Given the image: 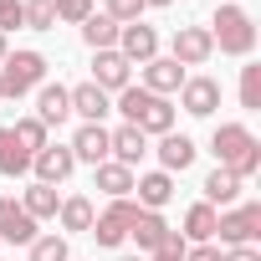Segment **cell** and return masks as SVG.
Instances as JSON below:
<instances>
[{
    "label": "cell",
    "instance_id": "1",
    "mask_svg": "<svg viewBox=\"0 0 261 261\" xmlns=\"http://www.w3.org/2000/svg\"><path fill=\"white\" fill-rule=\"evenodd\" d=\"M113 108L123 113V123H134L139 134H154V139L174 134V102L159 97V92H149V87H134V82H128Z\"/></svg>",
    "mask_w": 261,
    "mask_h": 261
},
{
    "label": "cell",
    "instance_id": "2",
    "mask_svg": "<svg viewBox=\"0 0 261 261\" xmlns=\"http://www.w3.org/2000/svg\"><path fill=\"white\" fill-rule=\"evenodd\" d=\"M210 154H215L220 169H230L241 179H251L261 169V144H256V134H251L246 123H220L215 134H210Z\"/></svg>",
    "mask_w": 261,
    "mask_h": 261
},
{
    "label": "cell",
    "instance_id": "3",
    "mask_svg": "<svg viewBox=\"0 0 261 261\" xmlns=\"http://www.w3.org/2000/svg\"><path fill=\"white\" fill-rule=\"evenodd\" d=\"M205 31H210L215 51H225V57H251L256 51V21H251L246 6H220Z\"/></svg>",
    "mask_w": 261,
    "mask_h": 261
},
{
    "label": "cell",
    "instance_id": "4",
    "mask_svg": "<svg viewBox=\"0 0 261 261\" xmlns=\"http://www.w3.org/2000/svg\"><path fill=\"white\" fill-rule=\"evenodd\" d=\"M46 82V57L41 51H11L6 62H0V92L6 97H26V92H36Z\"/></svg>",
    "mask_w": 261,
    "mask_h": 261
},
{
    "label": "cell",
    "instance_id": "5",
    "mask_svg": "<svg viewBox=\"0 0 261 261\" xmlns=\"http://www.w3.org/2000/svg\"><path fill=\"white\" fill-rule=\"evenodd\" d=\"M215 236H220L225 251H230V246H256V236H261V205L251 200V205L220 210V215H215Z\"/></svg>",
    "mask_w": 261,
    "mask_h": 261
},
{
    "label": "cell",
    "instance_id": "6",
    "mask_svg": "<svg viewBox=\"0 0 261 261\" xmlns=\"http://www.w3.org/2000/svg\"><path fill=\"white\" fill-rule=\"evenodd\" d=\"M134 215H139V200H134V195H128V200H108V210L92 215V230H87V236H92L97 246H123Z\"/></svg>",
    "mask_w": 261,
    "mask_h": 261
},
{
    "label": "cell",
    "instance_id": "7",
    "mask_svg": "<svg viewBox=\"0 0 261 261\" xmlns=\"http://www.w3.org/2000/svg\"><path fill=\"white\" fill-rule=\"evenodd\" d=\"M169 57H174L179 67H205V62L215 57V41H210L205 26H179L174 41H169Z\"/></svg>",
    "mask_w": 261,
    "mask_h": 261
},
{
    "label": "cell",
    "instance_id": "8",
    "mask_svg": "<svg viewBox=\"0 0 261 261\" xmlns=\"http://www.w3.org/2000/svg\"><path fill=\"white\" fill-rule=\"evenodd\" d=\"M118 57L128 62V67H144V62H154L159 57V31L154 26H144V21H134V26H118Z\"/></svg>",
    "mask_w": 261,
    "mask_h": 261
},
{
    "label": "cell",
    "instance_id": "9",
    "mask_svg": "<svg viewBox=\"0 0 261 261\" xmlns=\"http://www.w3.org/2000/svg\"><path fill=\"white\" fill-rule=\"evenodd\" d=\"M144 154H149V134H139L134 123H123V128H108V159H113V164L134 169Z\"/></svg>",
    "mask_w": 261,
    "mask_h": 261
},
{
    "label": "cell",
    "instance_id": "10",
    "mask_svg": "<svg viewBox=\"0 0 261 261\" xmlns=\"http://www.w3.org/2000/svg\"><path fill=\"white\" fill-rule=\"evenodd\" d=\"M179 108H185L190 118H210V113L220 108V82H215V77H185Z\"/></svg>",
    "mask_w": 261,
    "mask_h": 261
},
{
    "label": "cell",
    "instance_id": "11",
    "mask_svg": "<svg viewBox=\"0 0 261 261\" xmlns=\"http://www.w3.org/2000/svg\"><path fill=\"white\" fill-rule=\"evenodd\" d=\"M72 169H77V159H72L67 144H46L41 154H31V174H36V185H62Z\"/></svg>",
    "mask_w": 261,
    "mask_h": 261
},
{
    "label": "cell",
    "instance_id": "12",
    "mask_svg": "<svg viewBox=\"0 0 261 261\" xmlns=\"http://www.w3.org/2000/svg\"><path fill=\"white\" fill-rule=\"evenodd\" d=\"M0 241H6V246H31V241H36V220L21 210L16 195L0 200Z\"/></svg>",
    "mask_w": 261,
    "mask_h": 261
},
{
    "label": "cell",
    "instance_id": "13",
    "mask_svg": "<svg viewBox=\"0 0 261 261\" xmlns=\"http://www.w3.org/2000/svg\"><path fill=\"white\" fill-rule=\"evenodd\" d=\"M128 77H134V67L118 57V46H113V51H92V87H102V92L113 97V92L128 87Z\"/></svg>",
    "mask_w": 261,
    "mask_h": 261
},
{
    "label": "cell",
    "instance_id": "14",
    "mask_svg": "<svg viewBox=\"0 0 261 261\" xmlns=\"http://www.w3.org/2000/svg\"><path fill=\"white\" fill-rule=\"evenodd\" d=\"M67 149H72V159H77V164H92V169H97V164H108V128H102V123H82L77 134H72V144H67Z\"/></svg>",
    "mask_w": 261,
    "mask_h": 261
},
{
    "label": "cell",
    "instance_id": "15",
    "mask_svg": "<svg viewBox=\"0 0 261 261\" xmlns=\"http://www.w3.org/2000/svg\"><path fill=\"white\" fill-rule=\"evenodd\" d=\"M31 118L46 123V128L67 123V118H72V97H67V87H62V82H41V87H36V113H31Z\"/></svg>",
    "mask_w": 261,
    "mask_h": 261
},
{
    "label": "cell",
    "instance_id": "16",
    "mask_svg": "<svg viewBox=\"0 0 261 261\" xmlns=\"http://www.w3.org/2000/svg\"><path fill=\"white\" fill-rule=\"evenodd\" d=\"M185 67L174 62V57H154V62H144V87L149 92H159V97H169V92H179L185 87Z\"/></svg>",
    "mask_w": 261,
    "mask_h": 261
},
{
    "label": "cell",
    "instance_id": "17",
    "mask_svg": "<svg viewBox=\"0 0 261 261\" xmlns=\"http://www.w3.org/2000/svg\"><path fill=\"white\" fill-rule=\"evenodd\" d=\"M154 154H159V169H164V174H185V169L195 164V154H200V149H195V139H190V134H164Z\"/></svg>",
    "mask_w": 261,
    "mask_h": 261
},
{
    "label": "cell",
    "instance_id": "18",
    "mask_svg": "<svg viewBox=\"0 0 261 261\" xmlns=\"http://www.w3.org/2000/svg\"><path fill=\"white\" fill-rule=\"evenodd\" d=\"M134 200H139V210H164V205L174 200V174H164V169L139 174V179H134Z\"/></svg>",
    "mask_w": 261,
    "mask_h": 261
},
{
    "label": "cell",
    "instance_id": "19",
    "mask_svg": "<svg viewBox=\"0 0 261 261\" xmlns=\"http://www.w3.org/2000/svg\"><path fill=\"white\" fill-rule=\"evenodd\" d=\"M67 97H72V113H77L82 123H102V118L113 113V97H108L102 87H92V82H82V87H67Z\"/></svg>",
    "mask_w": 261,
    "mask_h": 261
},
{
    "label": "cell",
    "instance_id": "20",
    "mask_svg": "<svg viewBox=\"0 0 261 261\" xmlns=\"http://www.w3.org/2000/svg\"><path fill=\"white\" fill-rule=\"evenodd\" d=\"M200 190H205V205H225V210H230V205L241 200V190H246V179L215 164V169L205 174V185H200Z\"/></svg>",
    "mask_w": 261,
    "mask_h": 261
},
{
    "label": "cell",
    "instance_id": "21",
    "mask_svg": "<svg viewBox=\"0 0 261 261\" xmlns=\"http://www.w3.org/2000/svg\"><path fill=\"white\" fill-rule=\"evenodd\" d=\"M134 179H139L134 169H123V164H113V159L92 169V190H102L108 200H128V195H134Z\"/></svg>",
    "mask_w": 261,
    "mask_h": 261
},
{
    "label": "cell",
    "instance_id": "22",
    "mask_svg": "<svg viewBox=\"0 0 261 261\" xmlns=\"http://www.w3.org/2000/svg\"><path fill=\"white\" fill-rule=\"evenodd\" d=\"M128 236L139 241V251H149V256H154V251L164 246V236H169V220H164L159 210H139V215H134V225H128Z\"/></svg>",
    "mask_w": 261,
    "mask_h": 261
},
{
    "label": "cell",
    "instance_id": "23",
    "mask_svg": "<svg viewBox=\"0 0 261 261\" xmlns=\"http://www.w3.org/2000/svg\"><path fill=\"white\" fill-rule=\"evenodd\" d=\"M21 210L31 215V220H57V210H62V195H57V185H26L21 190Z\"/></svg>",
    "mask_w": 261,
    "mask_h": 261
},
{
    "label": "cell",
    "instance_id": "24",
    "mask_svg": "<svg viewBox=\"0 0 261 261\" xmlns=\"http://www.w3.org/2000/svg\"><path fill=\"white\" fill-rule=\"evenodd\" d=\"M92 215H97V210H92V200H87V195H67V200H62V210H57V220H62V230H67V236H87V230H92Z\"/></svg>",
    "mask_w": 261,
    "mask_h": 261
},
{
    "label": "cell",
    "instance_id": "25",
    "mask_svg": "<svg viewBox=\"0 0 261 261\" xmlns=\"http://www.w3.org/2000/svg\"><path fill=\"white\" fill-rule=\"evenodd\" d=\"M215 215H220V210H215V205H205V200H200V205H190V210H185V230H179V236H185L190 246L215 241Z\"/></svg>",
    "mask_w": 261,
    "mask_h": 261
},
{
    "label": "cell",
    "instance_id": "26",
    "mask_svg": "<svg viewBox=\"0 0 261 261\" xmlns=\"http://www.w3.org/2000/svg\"><path fill=\"white\" fill-rule=\"evenodd\" d=\"M0 174H11V179L31 174V154L16 144V134H11V128H0Z\"/></svg>",
    "mask_w": 261,
    "mask_h": 261
},
{
    "label": "cell",
    "instance_id": "27",
    "mask_svg": "<svg viewBox=\"0 0 261 261\" xmlns=\"http://www.w3.org/2000/svg\"><path fill=\"white\" fill-rule=\"evenodd\" d=\"M82 41H87L92 51H113V46H118V21H108L102 11H92V16L82 21Z\"/></svg>",
    "mask_w": 261,
    "mask_h": 261
},
{
    "label": "cell",
    "instance_id": "28",
    "mask_svg": "<svg viewBox=\"0 0 261 261\" xmlns=\"http://www.w3.org/2000/svg\"><path fill=\"white\" fill-rule=\"evenodd\" d=\"M21 21H26V31H51L57 26V0H21Z\"/></svg>",
    "mask_w": 261,
    "mask_h": 261
},
{
    "label": "cell",
    "instance_id": "29",
    "mask_svg": "<svg viewBox=\"0 0 261 261\" xmlns=\"http://www.w3.org/2000/svg\"><path fill=\"white\" fill-rule=\"evenodd\" d=\"M26 251H31V261H72V246H67V236H57V230H51V236H36Z\"/></svg>",
    "mask_w": 261,
    "mask_h": 261
},
{
    "label": "cell",
    "instance_id": "30",
    "mask_svg": "<svg viewBox=\"0 0 261 261\" xmlns=\"http://www.w3.org/2000/svg\"><path fill=\"white\" fill-rule=\"evenodd\" d=\"M11 134H16V144H21L26 154H41V149H46V123H36V118H16Z\"/></svg>",
    "mask_w": 261,
    "mask_h": 261
},
{
    "label": "cell",
    "instance_id": "31",
    "mask_svg": "<svg viewBox=\"0 0 261 261\" xmlns=\"http://www.w3.org/2000/svg\"><path fill=\"white\" fill-rule=\"evenodd\" d=\"M241 108L246 113H261V62H246L241 67Z\"/></svg>",
    "mask_w": 261,
    "mask_h": 261
},
{
    "label": "cell",
    "instance_id": "32",
    "mask_svg": "<svg viewBox=\"0 0 261 261\" xmlns=\"http://www.w3.org/2000/svg\"><path fill=\"white\" fill-rule=\"evenodd\" d=\"M108 21H118V26H134L139 16H144V0H108V11H102Z\"/></svg>",
    "mask_w": 261,
    "mask_h": 261
},
{
    "label": "cell",
    "instance_id": "33",
    "mask_svg": "<svg viewBox=\"0 0 261 261\" xmlns=\"http://www.w3.org/2000/svg\"><path fill=\"white\" fill-rule=\"evenodd\" d=\"M92 16V0H57V21H67V26H82Z\"/></svg>",
    "mask_w": 261,
    "mask_h": 261
},
{
    "label": "cell",
    "instance_id": "34",
    "mask_svg": "<svg viewBox=\"0 0 261 261\" xmlns=\"http://www.w3.org/2000/svg\"><path fill=\"white\" fill-rule=\"evenodd\" d=\"M185 251H190V241H185L179 230H169V236H164V246H159L149 261H185Z\"/></svg>",
    "mask_w": 261,
    "mask_h": 261
},
{
    "label": "cell",
    "instance_id": "35",
    "mask_svg": "<svg viewBox=\"0 0 261 261\" xmlns=\"http://www.w3.org/2000/svg\"><path fill=\"white\" fill-rule=\"evenodd\" d=\"M16 26H26V21H21V0H0V31L11 36Z\"/></svg>",
    "mask_w": 261,
    "mask_h": 261
},
{
    "label": "cell",
    "instance_id": "36",
    "mask_svg": "<svg viewBox=\"0 0 261 261\" xmlns=\"http://www.w3.org/2000/svg\"><path fill=\"white\" fill-rule=\"evenodd\" d=\"M185 261H220V246H215V241H205V246H190V251H185Z\"/></svg>",
    "mask_w": 261,
    "mask_h": 261
},
{
    "label": "cell",
    "instance_id": "37",
    "mask_svg": "<svg viewBox=\"0 0 261 261\" xmlns=\"http://www.w3.org/2000/svg\"><path fill=\"white\" fill-rule=\"evenodd\" d=\"M220 261H261V251L256 246H230V251H220Z\"/></svg>",
    "mask_w": 261,
    "mask_h": 261
},
{
    "label": "cell",
    "instance_id": "38",
    "mask_svg": "<svg viewBox=\"0 0 261 261\" xmlns=\"http://www.w3.org/2000/svg\"><path fill=\"white\" fill-rule=\"evenodd\" d=\"M149 6H154V11H164V6H174V0H144V11H149Z\"/></svg>",
    "mask_w": 261,
    "mask_h": 261
},
{
    "label": "cell",
    "instance_id": "39",
    "mask_svg": "<svg viewBox=\"0 0 261 261\" xmlns=\"http://www.w3.org/2000/svg\"><path fill=\"white\" fill-rule=\"evenodd\" d=\"M11 57V41H6V31H0V62H6Z\"/></svg>",
    "mask_w": 261,
    "mask_h": 261
},
{
    "label": "cell",
    "instance_id": "40",
    "mask_svg": "<svg viewBox=\"0 0 261 261\" xmlns=\"http://www.w3.org/2000/svg\"><path fill=\"white\" fill-rule=\"evenodd\" d=\"M123 261H144V256H123Z\"/></svg>",
    "mask_w": 261,
    "mask_h": 261
},
{
    "label": "cell",
    "instance_id": "41",
    "mask_svg": "<svg viewBox=\"0 0 261 261\" xmlns=\"http://www.w3.org/2000/svg\"><path fill=\"white\" fill-rule=\"evenodd\" d=\"M0 102H6V92H0Z\"/></svg>",
    "mask_w": 261,
    "mask_h": 261
}]
</instances>
